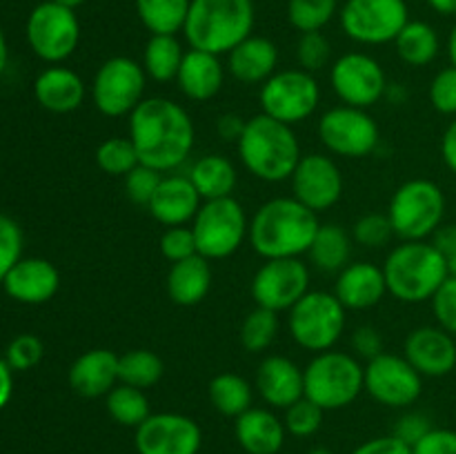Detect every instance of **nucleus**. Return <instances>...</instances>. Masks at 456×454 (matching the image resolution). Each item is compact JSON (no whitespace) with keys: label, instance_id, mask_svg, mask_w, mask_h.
Returning a JSON list of instances; mask_svg holds the SVG:
<instances>
[{"label":"nucleus","instance_id":"obj_1","mask_svg":"<svg viewBox=\"0 0 456 454\" xmlns=\"http://www.w3.org/2000/svg\"><path fill=\"white\" fill-rule=\"evenodd\" d=\"M194 138V120L172 98H145L129 114V141L138 160L160 174L174 172L190 158Z\"/></svg>","mask_w":456,"mask_h":454},{"label":"nucleus","instance_id":"obj_2","mask_svg":"<svg viewBox=\"0 0 456 454\" xmlns=\"http://www.w3.org/2000/svg\"><path fill=\"white\" fill-rule=\"evenodd\" d=\"M319 227V214L298 203L294 196H279L254 212L248 239L254 252L265 261L301 258L310 252Z\"/></svg>","mask_w":456,"mask_h":454},{"label":"nucleus","instance_id":"obj_3","mask_svg":"<svg viewBox=\"0 0 456 454\" xmlns=\"http://www.w3.org/2000/svg\"><path fill=\"white\" fill-rule=\"evenodd\" d=\"M236 150L245 169L265 182L289 181L303 156L292 125L281 123L263 111L248 118Z\"/></svg>","mask_w":456,"mask_h":454},{"label":"nucleus","instance_id":"obj_4","mask_svg":"<svg viewBox=\"0 0 456 454\" xmlns=\"http://www.w3.org/2000/svg\"><path fill=\"white\" fill-rule=\"evenodd\" d=\"M387 292L401 303L419 305L432 301L448 279V258L430 240H403L383 263Z\"/></svg>","mask_w":456,"mask_h":454},{"label":"nucleus","instance_id":"obj_5","mask_svg":"<svg viewBox=\"0 0 456 454\" xmlns=\"http://www.w3.org/2000/svg\"><path fill=\"white\" fill-rule=\"evenodd\" d=\"M254 20L252 0H191L183 34L191 49L223 56L252 36Z\"/></svg>","mask_w":456,"mask_h":454},{"label":"nucleus","instance_id":"obj_6","mask_svg":"<svg viewBox=\"0 0 456 454\" xmlns=\"http://www.w3.org/2000/svg\"><path fill=\"white\" fill-rule=\"evenodd\" d=\"M363 368L350 352H319L303 369L305 399L323 412L347 408L365 392Z\"/></svg>","mask_w":456,"mask_h":454},{"label":"nucleus","instance_id":"obj_7","mask_svg":"<svg viewBox=\"0 0 456 454\" xmlns=\"http://www.w3.org/2000/svg\"><path fill=\"white\" fill-rule=\"evenodd\" d=\"M387 218L401 240H428L444 225V190L430 178H410L392 194Z\"/></svg>","mask_w":456,"mask_h":454},{"label":"nucleus","instance_id":"obj_8","mask_svg":"<svg viewBox=\"0 0 456 454\" xmlns=\"http://www.w3.org/2000/svg\"><path fill=\"white\" fill-rule=\"evenodd\" d=\"M288 329L298 347L307 352H328L346 329V307L334 292L310 289L288 312Z\"/></svg>","mask_w":456,"mask_h":454},{"label":"nucleus","instance_id":"obj_9","mask_svg":"<svg viewBox=\"0 0 456 454\" xmlns=\"http://www.w3.org/2000/svg\"><path fill=\"white\" fill-rule=\"evenodd\" d=\"M196 249L209 261H221L240 249L249 236V221L243 205L234 199L203 200L199 214L191 221Z\"/></svg>","mask_w":456,"mask_h":454},{"label":"nucleus","instance_id":"obj_10","mask_svg":"<svg viewBox=\"0 0 456 454\" xmlns=\"http://www.w3.org/2000/svg\"><path fill=\"white\" fill-rule=\"evenodd\" d=\"M258 102L263 114L294 127L319 109L321 85L314 74L301 67L281 69L261 85Z\"/></svg>","mask_w":456,"mask_h":454},{"label":"nucleus","instance_id":"obj_11","mask_svg":"<svg viewBox=\"0 0 456 454\" xmlns=\"http://www.w3.org/2000/svg\"><path fill=\"white\" fill-rule=\"evenodd\" d=\"M27 43L40 61L61 65L76 52L80 43V22L76 9L53 0L36 4L25 25Z\"/></svg>","mask_w":456,"mask_h":454},{"label":"nucleus","instance_id":"obj_12","mask_svg":"<svg viewBox=\"0 0 456 454\" xmlns=\"http://www.w3.org/2000/svg\"><path fill=\"white\" fill-rule=\"evenodd\" d=\"M147 74L138 61L129 56L107 58L92 80V101L102 116L120 118L145 101Z\"/></svg>","mask_w":456,"mask_h":454},{"label":"nucleus","instance_id":"obj_13","mask_svg":"<svg viewBox=\"0 0 456 454\" xmlns=\"http://www.w3.org/2000/svg\"><path fill=\"white\" fill-rule=\"evenodd\" d=\"M343 34L359 45L395 43L410 22L405 0H346L338 9Z\"/></svg>","mask_w":456,"mask_h":454},{"label":"nucleus","instance_id":"obj_14","mask_svg":"<svg viewBox=\"0 0 456 454\" xmlns=\"http://www.w3.org/2000/svg\"><path fill=\"white\" fill-rule=\"evenodd\" d=\"M321 142L325 150L343 158H365L381 141L379 125L368 109L350 105H337L319 118Z\"/></svg>","mask_w":456,"mask_h":454},{"label":"nucleus","instance_id":"obj_15","mask_svg":"<svg viewBox=\"0 0 456 454\" xmlns=\"http://www.w3.org/2000/svg\"><path fill=\"white\" fill-rule=\"evenodd\" d=\"M330 85L343 105L370 109L387 93V76L381 62L363 52L338 56L330 69Z\"/></svg>","mask_w":456,"mask_h":454},{"label":"nucleus","instance_id":"obj_16","mask_svg":"<svg viewBox=\"0 0 456 454\" xmlns=\"http://www.w3.org/2000/svg\"><path fill=\"white\" fill-rule=\"evenodd\" d=\"M363 387L377 403L401 409L421 399L423 377L405 356L383 352L365 363Z\"/></svg>","mask_w":456,"mask_h":454},{"label":"nucleus","instance_id":"obj_17","mask_svg":"<svg viewBox=\"0 0 456 454\" xmlns=\"http://www.w3.org/2000/svg\"><path fill=\"white\" fill-rule=\"evenodd\" d=\"M249 289L258 307L289 312L310 292V267L301 258H270L256 270Z\"/></svg>","mask_w":456,"mask_h":454},{"label":"nucleus","instance_id":"obj_18","mask_svg":"<svg viewBox=\"0 0 456 454\" xmlns=\"http://www.w3.org/2000/svg\"><path fill=\"white\" fill-rule=\"evenodd\" d=\"M138 454H199L203 445L200 426L187 414H150L134 434Z\"/></svg>","mask_w":456,"mask_h":454},{"label":"nucleus","instance_id":"obj_19","mask_svg":"<svg viewBox=\"0 0 456 454\" xmlns=\"http://www.w3.org/2000/svg\"><path fill=\"white\" fill-rule=\"evenodd\" d=\"M289 181L294 199L316 214L332 209L343 196V174L332 156H301Z\"/></svg>","mask_w":456,"mask_h":454},{"label":"nucleus","instance_id":"obj_20","mask_svg":"<svg viewBox=\"0 0 456 454\" xmlns=\"http://www.w3.org/2000/svg\"><path fill=\"white\" fill-rule=\"evenodd\" d=\"M403 356L423 378L448 377L456 369V338L439 325H421L405 338Z\"/></svg>","mask_w":456,"mask_h":454},{"label":"nucleus","instance_id":"obj_21","mask_svg":"<svg viewBox=\"0 0 456 454\" xmlns=\"http://www.w3.org/2000/svg\"><path fill=\"white\" fill-rule=\"evenodd\" d=\"M3 288L9 298L25 305H43L56 296L61 288V272L52 261L40 256L20 258L7 276L3 279Z\"/></svg>","mask_w":456,"mask_h":454},{"label":"nucleus","instance_id":"obj_22","mask_svg":"<svg viewBox=\"0 0 456 454\" xmlns=\"http://www.w3.org/2000/svg\"><path fill=\"white\" fill-rule=\"evenodd\" d=\"M200 200L203 199L187 174H167V176L163 174L147 209L160 225L178 227L194 221L203 205Z\"/></svg>","mask_w":456,"mask_h":454},{"label":"nucleus","instance_id":"obj_23","mask_svg":"<svg viewBox=\"0 0 456 454\" xmlns=\"http://www.w3.org/2000/svg\"><path fill=\"white\" fill-rule=\"evenodd\" d=\"M256 390L270 408H289V405L305 396L303 369L288 356H265L256 369Z\"/></svg>","mask_w":456,"mask_h":454},{"label":"nucleus","instance_id":"obj_24","mask_svg":"<svg viewBox=\"0 0 456 454\" xmlns=\"http://www.w3.org/2000/svg\"><path fill=\"white\" fill-rule=\"evenodd\" d=\"M387 294L383 267L368 261H356L343 267L334 283V296L346 310H370Z\"/></svg>","mask_w":456,"mask_h":454},{"label":"nucleus","instance_id":"obj_25","mask_svg":"<svg viewBox=\"0 0 456 454\" xmlns=\"http://www.w3.org/2000/svg\"><path fill=\"white\" fill-rule=\"evenodd\" d=\"M67 381L76 394L85 399L107 396L118 385V354L105 347L87 350L71 363Z\"/></svg>","mask_w":456,"mask_h":454},{"label":"nucleus","instance_id":"obj_26","mask_svg":"<svg viewBox=\"0 0 456 454\" xmlns=\"http://www.w3.org/2000/svg\"><path fill=\"white\" fill-rule=\"evenodd\" d=\"M34 96L43 109L52 111V114H69L83 105L87 87L74 69L52 65L36 76Z\"/></svg>","mask_w":456,"mask_h":454},{"label":"nucleus","instance_id":"obj_27","mask_svg":"<svg viewBox=\"0 0 456 454\" xmlns=\"http://www.w3.org/2000/svg\"><path fill=\"white\" fill-rule=\"evenodd\" d=\"M176 83L183 96L190 98V101H212L225 83V67H223L221 56L190 47V52H185V56H183Z\"/></svg>","mask_w":456,"mask_h":454},{"label":"nucleus","instance_id":"obj_28","mask_svg":"<svg viewBox=\"0 0 456 454\" xmlns=\"http://www.w3.org/2000/svg\"><path fill=\"white\" fill-rule=\"evenodd\" d=\"M279 67V47L265 36H249L227 53V69L239 83L263 85Z\"/></svg>","mask_w":456,"mask_h":454},{"label":"nucleus","instance_id":"obj_29","mask_svg":"<svg viewBox=\"0 0 456 454\" xmlns=\"http://www.w3.org/2000/svg\"><path fill=\"white\" fill-rule=\"evenodd\" d=\"M234 434L248 454H279L288 430L270 408H249L234 423Z\"/></svg>","mask_w":456,"mask_h":454},{"label":"nucleus","instance_id":"obj_30","mask_svg":"<svg viewBox=\"0 0 456 454\" xmlns=\"http://www.w3.org/2000/svg\"><path fill=\"white\" fill-rule=\"evenodd\" d=\"M212 263L209 258L194 254L185 261L172 263L167 274V296L169 301L181 307H194L208 298L212 289Z\"/></svg>","mask_w":456,"mask_h":454},{"label":"nucleus","instance_id":"obj_31","mask_svg":"<svg viewBox=\"0 0 456 454\" xmlns=\"http://www.w3.org/2000/svg\"><path fill=\"white\" fill-rule=\"evenodd\" d=\"M190 181L194 182L196 191L203 200L227 199L239 182L234 163L223 154H208L194 160L190 169Z\"/></svg>","mask_w":456,"mask_h":454},{"label":"nucleus","instance_id":"obj_32","mask_svg":"<svg viewBox=\"0 0 456 454\" xmlns=\"http://www.w3.org/2000/svg\"><path fill=\"white\" fill-rule=\"evenodd\" d=\"M352 240L354 239L346 227L337 225V223H325L316 231L307 256L316 270L325 272V274H337L352 263Z\"/></svg>","mask_w":456,"mask_h":454},{"label":"nucleus","instance_id":"obj_33","mask_svg":"<svg viewBox=\"0 0 456 454\" xmlns=\"http://www.w3.org/2000/svg\"><path fill=\"white\" fill-rule=\"evenodd\" d=\"M395 47L405 65L426 67L439 56L441 38L430 22L410 20L395 38Z\"/></svg>","mask_w":456,"mask_h":454},{"label":"nucleus","instance_id":"obj_34","mask_svg":"<svg viewBox=\"0 0 456 454\" xmlns=\"http://www.w3.org/2000/svg\"><path fill=\"white\" fill-rule=\"evenodd\" d=\"M209 401L214 409L227 418H239L240 414L252 408L254 392L245 377L236 372H221L209 381L208 385Z\"/></svg>","mask_w":456,"mask_h":454},{"label":"nucleus","instance_id":"obj_35","mask_svg":"<svg viewBox=\"0 0 456 454\" xmlns=\"http://www.w3.org/2000/svg\"><path fill=\"white\" fill-rule=\"evenodd\" d=\"M138 20L151 36H176L183 31L191 0H134Z\"/></svg>","mask_w":456,"mask_h":454},{"label":"nucleus","instance_id":"obj_36","mask_svg":"<svg viewBox=\"0 0 456 454\" xmlns=\"http://www.w3.org/2000/svg\"><path fill=\"white\" fill-rule=\"evenodd\" d=\"M183 56L185 52L176 36H151L142 52V69H145L147 78L156 80V83H169V80H176Z\"/></svg>","mask_w":456,"mask_h":454},{"label":"nucleus","instance_id":"obj_37","mask_svg":"<svg viewBox=\"0 0 456 454\" xmlns=\"http://www.w3.org/2000/svg\"><path fill=\"white\" fill-rule=\"evenodd\" d=\"M165 363L151 350H129L118 356V381L125 385L150 390L163 378Z\"/></svg>","mask_w":456,"mask_h":454},{"label":"nucleus","instance_id":"obj_38","mask_svg":"<svg viewBox=\"0 0 456 454\" xmlns=\"http://www.w3.org/2000/svg\"><path fill=\"white\" fill-rule=\"evenodd\" d=\"M105 408L118 426L134 427V430H136V427L151 414L150 399H147L145 390L125 385V383H118V385L105 396Z\"/></svg>","mask_w":456,"mask_h":454},{"label":"nucleus","instance_id":"obj_39","mask_svg":"<svg viewBox=\"0 0 456 454\" xmlns=\"http://www.w3.org/2000/svg\"><path fill=\"white\" fill-rule=\"evenodd\" d=\"M279 328V312H272L256 305L245 316L243 323H240V345L248 352H252V354H261V352H265L276 341Z\"/></svg>","mask_w":456,"mask_h":454},{"label":"nucleus","instance_id":"obj_40","mask_svg":"<svg viewBox=\"0 0 456 454\" xmlns=\"http://www.w3.org/2000/svg\"><path fill=\"white\" fill-rule=\"evenodd\" d=\"M338 12V0H289L288 20L301 34L321 31Z\"/></svg>","mask_w":456,"mask_h":454},{"label":"nucleus","instance_id":"obj_41","mask_svg":"<svg viewBox=\"0 0 456 454\" xmlns=\"http://www.w3.org/2000/svg\"><path fill=\"white\" fill-rule=\"evenodd\" d=\"M96 165L101 172L110 176H127L136 165H141L136 154V147L127 138L111 136L102 141L96 150Z\"/></svg>","mask_w":456,"mask_h":454},{"label":"nucleus","instance_id":"obj_42","mask_svg":"<svg viewBox=\"0 0 456 454\" xmlns=\"http://www.w3.org/2000/svg\"><path fill=\"white\" fill-rule=\"evenodd\" d=\"M323 409L316 403H312L310 399H298L297 403H292L289 408H285L283 414V426L288 430V434L297 436V439H307V436H314L316 432L323 426Z\"/></svg>","mask_w":456,"mask_h":454},{"label":"nucleus","instance_id":"obj_43","mask_svg":"<svg viewBox=\"0 0 456 454\" xmlns=\"http://www.w3.org/2000/svg\"><path fill=\"white\" fill-rule=\"evenodd\" d=\"M330 58H332V45L325 38L323 31L301 34V38L297 43V61L301 69L316 74L323 67H328Z\"/></svg>","mask_w":456,"mask_h":454},{"label":"nucleus","instance_id":"obj_44","mask_svg":"<svg viewBox=\"0 0 456 454\" xmlns=\"http://www.w3.org/2000/svg\"><path fill=\"white\" fill-rule=\"evenodd\" d=\"M392 236H395V230H392L390 218H387V214L379 212L363 214V216L354 223V230H352V239L370 249L383 247V245L390 243Z\"/></svg>","mask_w":456,"mask_h":454},{"label":"nucleus","instance_id":"obj_45","mask_svg":"<svg viewBox=\"0 0 456 454\" xmlns=\"http://www.w3.org/2000/svg\"><path fill=\"white\" fill-rule=\"evenodd\" d=\"M45 345L36 334H18L7 345L4 359L12 365L13 372H27L43 361Z\"/></svg>","mask_w":456,"mask_h":454},{"label":"nucleus","instance_id":"obj_46","mask_svg":"<svg viewBox=\"0 0 456 454\" xmlns=\"http://www.w3.org/2000/svg\"><path fill=\"white\" fill-rule=\"evenodd\" d=\"M22 258V230L13 218L0 214V283Z\"/></svg>","mask_w":456,"mask_h":454},{"label":"nucleus","instance_id":"obj_47","mask_svg":"<svg viewBox=\"0 0 456 454\" xmlns=\"http://www.w3.org/2000/svg\"><path fill=\"white\" fill-rule=\"evenodd\" d=\"M432 107L444 116H456V67H444L436 71L428 89Z\"/></svg>","mask_w":456,"mask_h":454},{"label":"nucleus","instance_id":"obj_48","mask_svg":"<svg viewBox=\"0 0 456 454\" xmlns=\"http://www.w3.org/2000/svg\"><path fill=\"white\" fill-rule=\"evenodd\" d=\"M163 174L159 169H151L147 165H136L132 172L125 176V191H127V199L132 200L134 205H142L147 207L154 196L156 187H159Z\"/></svg>","mask_w":456,"mask_h":454},{"label":"nucleus","instance_id":"obj_49","mask_svg":"<svg viewBox=\"0 0 456 454\" xmlns=\"http://www.w3.org/2000/svg\"><path fill=\"white\" fill-rule=\"evenodd\" d=\"M159 247H160V254H163L169 263L185 261V258L199 254V249H196L194 231H191V227L187 225L167 227L165 234L160 236Z\"/></svg>","mask_w":456,"mask_h":454},{"label":"nucleus","instance_id":"obj_50","mask_svg":"<svg viewBox=\"0 0 456 454\" xmlns=\"http://www.w3.org/2000/svg\"><path fill=\"white\" fill-rule=\"evenodd\" d=\"M432 314L436 325L456 338V276H448L432 296Z\"/></svg>","mask_w":456,"mask_h":454},{"label":"nucleus","instance_id":"obj_51","mask_svg":"<svg viewBox=\"0 0 456 454\" xmlns=\"http://www.w3.org/2000/svg\"><path fill=\"white\" fill-rule=\"evenodd\" d=\"M412 454H456V430L432 427L412 445Z\"/></svg>","mask_w":456,"mask_h":454},{"label":"nucleus","instance_id":"obj_52","mask_svg":"<svg viewBox=\"0 0 456 454\" xmlns=\"http://www.w3.org/2000/svg\"><path fill=\"white\" fill-rule=\"evenodd\" d=\"M352 350H354L356 359L372 361L377 359L379 354L386 352V343H383V334L379 332L372 325H361V328L354 329L352 334Z\"/></svg>","mask_w":456,"mask_h":454},{"label":"nucleus","instance_id":"obj_53","mask_svg":"<svg viewBox=\"0 0 456 454\" xmlns=\"http://www.w3.org/2000/svg\"><path fill=\"white\" fill-rule=\"evenodd\" d=\"M432 427H435V426H432L430 418H428L426 414L408 412V414H403L399 421H396L395 432H392V434H395L396 439H401L403 443H408L410 448H412V445L417 443L419 439H423V436H426L428 432L432 430Z\"/></svg>","mask_w":456,"mask_h":454},{"label":"nucleus","instance_id":"obj_54","mask_svg":"<svg viewBox=\"0 0 456 454\" xmlns=\"http://www.w3.org/2000/svg\"><path fill=\"white\" fill-rule=\"evenodd\" d=\"M350 454H412V448L401 439H396L395 434H387L365 441L359 448L352 450Z\"/></svg>","mask_w":456,"mask_h":454},{"label":"nucleus","instance_id":"obj_55","mask_svg":"<svg viewBox=\"0 0 456 454\" xmlns=\"http://www.w3.org/2000/svg\"><path fill=\"white\" fill-rule=\"evenodd\" d=\"M245 125H248V120H245L243 116L223 114V116H218V120H216V132L223 141L239 142V138L243 136V132H245Z\"/></svg>","mask_w":456,"mask_h":454},{"label":"nucleus","instance_id":"obj_56","mask_svg":"<svg viewBox=\"0 0 456 454\" xmlns=\"http://www.w3.org/2000/svg\"><path fill=\"white\" fill-rule=\"evenodd\" d=\"M430 243L444 254L445 258L454 256L456 254V225L454 223H444L435 234L430 236Z\"/></svg>","mask_w":456,"mask_h":454},{"label":"nucleus","instance_id":"obj_57","mask_svg":"<svg viewBox=\"0 0 456 454\" xmlns=\"http://www.w3.org/2000/svg\"><path fill=\"white\" fill-rule=\"evenodd\" d=\"M441 158H444L445 167L456 176V116L450 120V125L444 132V138H441Z\"/></svg>","mask_w":456,"mask_h":454},{"label":"nucleus","instance_id":"obj_58","mask_svg":"<svg viewBox=\"0 0 456 454\" xmlns=\"http://www.w3.org/2000/svg\"><path fill=\"white\" fill-rule=\"evenodd\" d=\"M13 396V369L7 359H0V409L12 401Z\"/></svg>","mask_w":456,"mask_h":454},{"label":"nucleus","instance_id":"obj_59","mask_svg":"<svg viewBox=\"0 0 456 454\" xmlns=\"http://www.w3.org/2000/svg\"><path fill=\"white\" fill-rule=\"evenodd\" d=\"M428 4L441 16H456V0H428Z\"/></svg>","mask_w":456,"mask_h":454},{"label":"nucleus","instance_id":"obj_60","mask_svg":"<svg viewBox=\"0 0 456 454\" xmlns=\"http://www.w3.org/2000/svg\"><path fill=\"white\" fill-rule=\"evenodd\" d=\"M7 61H9V47H7V38H4V31L3 27H0V74L4 71V67H7Z\"/></svg>","mask_w":456,"mask_h":454},{"label":"nucleus","instance_id":"obj_61","mask_svg":"<svg viewBox=\"0 0 456 454\" xmlns=\"http://www.w3.org/2000/svg\"><path fill=\"white\" fill-rule=\"evenodd\" d=\"M448 58H450V65L456 67V22L452 29H450V36H448Z\"/></svg>","mask_w":456,"mask_h":454},{"label":"nucleus","instance_id":"obj_62","mask_svg":"<svg viewBox=\"0 0 456 454\" xmlns=\"http://www.w3.org/2000/svg\"><path fill=\"white\" fill-rule=\"evenodd\" d=\"M53 3L65 4V7H69V9H76V7H80V4H83L85 0H53Z\"/></svg>","mask_w":456,"mask_h":454},{"label":"nucleus","instance_id":"obj_63","mask_svg":"<svg viewBox=\"0 0 456 454\" xmlns=\"http://www.w3.org/2000/svg\"><path fill=\"white\" fill-rule=\"evenodd\" d=\"M448 272H450V276H456V254L448 258Z\"/></svg>","mask_w":456,"mask_h":454},{"label":"nucleus","instance_id":"obj_64","mask_svg":"<svg viewBox=\"0 0 456 454\" xmlns=\"http://www.w3.org/2000/svg\"><path fill=\"white\" fill-rule=\"evenodd\" d=\"M307 454H334V452H332V450H328V448H314V450H310Z\"/></svg>","mask_w":456,"mask_h":454}]
</instances>
